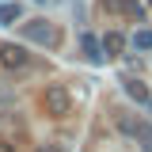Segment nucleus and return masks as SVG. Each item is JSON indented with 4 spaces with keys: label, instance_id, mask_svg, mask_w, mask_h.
<instances>
[{
    "label": "nucleus",
    "instance_id": "obj_1",
    "mask_svg": "<svg viewBox=\"0 0 152 152\" xmlns=\"http://www.w3.org/2000/svg\"><path fill=\"white\" fill-rule=\"evenodd\" d=\"M42 110L50 114V118H69V114H72V91H69L65 84H46V91H42Z\"/></svg>",
    "mask_w": 152,
    "mask_h": 152
},
{
    "label": "nucleus",
    "instance_id": "obj_2",
    "mask_svg": "<svg viewBox=\"0 0 152 152\" xmlns=\"http://www.w3.org/2000/svg\"><path fill=\"white\" fill-rule=\"evenodd\" d=\"M23 38L34 42V46H46V50H57V42H61L57 27L46 23V19H27V23H23Z\"/></svg>",
    "mask_w": 152,
    "mask_h": 152
},
{
    "label": "nucleus",
    "instance_id": "obj_3",
    "mask_svg": "<svg viewBox=\"0 0 152 152\" xmlns=\"http://www.w3.org/2000/svg\"><path fill=\"white\" fill-rule=\"evenodd\" d=\"M114 126L126 133V137H133V141H141L145 148H152V129H148V122L145 118H137V114H126V110H118L114 114Z\"/></svg>",
    "mask_w": 152,
    "mask_h": 152
},
{
    "label": "nucleus",
    "instance_id": "obj_4",
    "mask_svg": "<svg viewBox=\"0 0 152 152\" xmlns=\"http://www.w3.org/2000/svg\"><path fill=\"white\" fill-rule=\"evenodd\" d=\"M31 65V53L15 46V42H0V69L4 72H19V69H27Z\"/></svg>",
    "mask_w": 152,
    "mask_h": 152
},
{
    "label": "nucleus",
    "instance_id": "obj_5",
    "mask_svg": "<svg viewBox=\"0 0 152 152\" xmlns=\"http://www.w3.org/2000/svg\"><path fill=\"white\" fill-rule=\"evenodd\" d=\"M122 88H126V95H129L133 103H141V107H152V91L141 84V80H133V76H126L122 80Z\"/></svg>",
    "mask_w": 152,
    "mask_h": 152
},
{
    "label": "nucleus",
    "instance_id": "obj_6",
    "mask_svg": "<svg viewBox=\"0 0 152 152\" xmlns=\"http://www.w3.org/2000/svg\"><path fill=\"white\" fill-rule=\"evenodd\" d=\"M99 42H103V57H122V50H126V34L122 31H107Z\"/></svg>",
    "mask_w": 152,
    "mask_h": 152
},
{
    "label": "nucleus",
    "instance_id": "obj_7",
    "mask_svg": "<svg viewBox=\"0 0 152 152\" xmlns=\"http://www.w3.org/2000/svg\"><path fill=\"white\" fill-rule=\"evenodd\" d=\"M80 46H84L88 61H95V65H103V61H107V57H103V42H99L95 34H84V38H80Z\"/></svg>",
    "mask_w": 152,
    "mask_h": 152
},
{
    "label": "nucleus",
    "instance_id": "obj_8",
    "mask_svg": "<svg viewBox=\"0 0 152 152\" xmlns=\"http://www.w3.org/2000/svg\"><path fill=\"white\" fill-rule=\"evenodd\" d=\"M23 19V8H19L15 0H8V4H0V27H12Z\"/></svg>",
    "mask_w": 152,
    "mask_h": 152
},
{
    "label": "nucleus",
    "instance_id": "obj_9",
    "mask_svg": "<svg viewBox=\"0 0 152 152\" xmlns=\"http://www.w3.org/2000/svg\"><path fill=\"white\" fill-rule=\"evenodd\" d=\"M129 42H133V50H141V53H148V50H152V31H137V34H133Z\"/></svg>",
    "mask_w": 152,
    "mask_h": 152
},
{
    "label": "nucleus",
    "instance_id": "obj_10",
    "mask_svg": "<svg viewBox=\"0 0 152 152\" xmlns=\"http://www.w3.org/2000/svg\"><path fill=\"white\" fill-rule=\"evenodd\" d=\"M34 152H65V148H61V145H53V141H46V145H38Z\"/></svg>",
    "mask_w": 152,
    "mask_h": 152
},
{
    "label": "nucleus",
    "instance_id": "obj_11",
    "mask_svg": "<svg viewBox=\"0 0 152 152\" xmlns=\"http://www.w3.org/2000/svg\"><path fill=\"white\" fill-rule=\"evenodd\" d=\"M0 152H15V145H8V141H0Z\"/></svg>",
    "mask_w": 152,
    "mask_h": 152
},
{
    "label": "nucleus",
    "instance_id": "obj_12",
    "mask_svg": "<svg viewBox=\"0 0 152 152\" xmlns=\"http://www.w3.org/2000/svg\"><path fill=\"white\" fill-rule=\"evenodd\" d=\"M148 8H152V0H148Z\"/></svg>",
    "mask_w": 152,
    "mask_h": 152
},
{
    "label": "nucleus",
    "instance_id": "obj_13",
    "mask_svg": "<svg viewBox=\"0 0 152 152\" xmlns=\"http://www.w3.org/2000/svg\"><path fill=\"white\" fill-rule=\"evenodd\" d=\"M38 4H42V0H38Z\"/></svg>",
    "mask_w": 152,
    "mask_h": 152
}]
</instances>
